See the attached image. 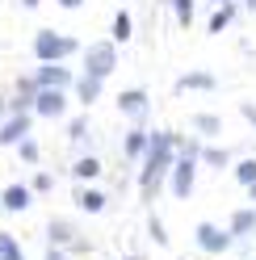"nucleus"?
<instances>
[{
  "instance_id": "e433bc0d",
  "label": "nucleus",
  "mask_w": 256,
  "mask_h": 260,
  "mask_svg": "<svg viewBox=\"0 0 256 260\" xmlns=\"http://www.w3.org/2000/svg\"><path fill=\"white\" fill-rule=\"evenodd\" d=\"M210 5H227V0H210Z\"/></svg>"
},
{
  "instance_id": "a878e982",
  "label": "nucleus",
  "mask_w": 256,
  "mask_h": 260,
  "mask_svg": "<svg viewBox=\"0 0 256 260\" xmlns=\"http://www.w3.org/2000/svg\"><path fill=\"white\" fill-rule=\"evenodd\" d=\"M147 235H151V243H155V248H168V231H164V222H159V214H155V210L147 214Z\"/></svg>"
},
{
  "instance_id": "6e6552de",
  "label": "nucleus",
  "mask_w": 256,
  "mask_h": 260,
  "mask_svg": "<svg viewBox=\"0 0 256 260\" xmlns=\"http://www.w3.org/2000/svg\"><path fill=\"white\" fill-rule=\"evenodd\" d=\"M118 113H122V118H131V122H147V113H151L147 88H126V92H118Z\"/></svg>"
},
{
  "instance_id": "aec40b11",
  "label": "nucleus",
  "mask_w": 256,
  "mask_h": 260,
  "mask_svg": "<svg viewBox=\"0 0 256 260\" xmlns=\"http://www.w3.org/2000/svg\"><path fill=\"white\" fill-rule=\"evenodd\" d=\"M131 34H135L131 13H126V9H118V13H114V25H109V38H114V42L122 46V42H131Z\"/></svg>"
},
{
  "instance_id": "6ab92c4d",
  "label": "nucleus",
  "mask_w": 256,
  "mask_h": 260,
  "mask_svg": "<svg viewBox=\"0 0 256 260\" xmlns=\"http://www.w3.org/2000/svg\"><path fill=\"white\" fill-rule=\"evenodd\" d=\"M189 130H194L198 139H214L222 130V118L218 113H194V118H189Z\"/></svg>"
},
{
  "instance_id": "bb28decb",
  "label": "nucleus",
  "mask_w": 256,
  "mask_h": 260,
  "mask_svg": "<svg viewBox=\"0 0 256 260\" xmlns=\"http://www.w3.org/2000/svg\"><path fill=\"white\" fill-rule=\"evenodd\" d=\"M68 139H72V143H88V118H84V113L68 122Z\"/></svg>"
},
{
  "instance_id": "2f4dec72",
  "label": "nucleus",
  "mask_w": 256,
  "mask_h": 260,
  "mask_svg": "<svg viewBox=\"0 0 256 260\" xmlns=\"http://www.w3.org/2000/svg\"><path fill=\"white\" fill-rule=\"evenodd\" d=\"M9 113H13V101H9V92H0V122H5Z\"/></svg>"
},
{
  "instance_id": "f3484780",
  "label": "nucleus",
  "mask_w": 256,
  "mask_h": 260,
  "mask_svg": "<svg viewBox=\"0 0 256 260\" xmlns=\"http://www.w3.org/2000/svg\"><path fill=\"white\" fill-rule=\"evenodd\" d=\"M101 88H105V80H92V76H84V72H80L76 76V84H72V92H76V101L80 105H92V101H97V96H101Z\"/></svg>"
},
{
  "instance_id": "423d86ee",
  "label": "nucleus",
  "mask_w": 256,
  "mask_h": 260,
  "mask_svg": "<svg viewBox=\"0 0 256 260\" xmlns=\"http://www.w3.org/2000/svg\"><path fill=\"white\" fill-rule=\"evenodd\" d=\"M194 243H198L206 256H222L235 239H231L227 226H218V222H198V226H194Z\"/></svg>"
},
{
  "instance_id": "1a4fd4ad",
  "label": "nucleus",
  "mask_w": 256,
  "mask_h": 260,
  "mask_svg": "<svg viewBox=\"0 0 256 260\" xmlns=\"http://www.w3.org/2000/svg\"><path fill=\"white\" fill-rule=\"evenodd\" d=\"M29 130H34V113H9L0 122V147H17L21 139H29Z\"/></svg>"
},
{
  "instance_id": "473e14b6",
  "label": "nucleus",
  "mask_w": 256,
  "mask_h": 260,
  "mask_svg": "<svg viewBox=\"0 0 256 260\" xmlns=\"http://www.w3.org/2000/svg\"><path fill=\"white\" fill-rule=\"evenodd\" d=\"M59 9H68V13H76V9H84V0H55Z\"/></svg>"
},
{
  "instance_id": "cd10ccee",
  "label": "nucleus",
  "mask_w": 256,
  "mask_h": 260,
  "mask_svg": "<svg viewBox=\"0 0 256 260\" xmlns=\"http://www.w3.org/2000/svg\"><path fill=\"white\" fill-rule=\"evenodd\" d=\"M38 155H42V151H38L34 139H21V143H17V159H21V164H38Z\"/></svg>"
},
{
  "instance_id": "4c0bfd02",
  "label": "nucleus",
  "mask_w": 256,
  "mask_h": 260,
  "mask_svg": "<svg viewBox=\"0 0 256 260\" xmlns=\"http://www.w3.org/2000/svg\"><path fill=\"white\" fill-rule=\"evenodd\" d=\"M227 5H235V0H227Z\"/></svg>"
},
{
  "instance_id": "c9c22d12",
  "label": "nucleus",
  "mask_w": 256,
  "mask_h": 260,
  "mask_svg": "<svg viewBox=\"0 0 256 260\" xmlns=\"http://www.w3.org/2000/svg\"><path fill=\"white\" fill-rule=\"evenodd\" d=\"M244 5H248V9H256V0H244Z\"/></svg>"
},
{
  "instance_id": "f257e3e1",
  "label": "nucleus",
  "mask_w": 256,
  "mask_h": 260,
  "mask_svg": "<svg viewBox=\"0 0 256 260\" xmlns=\"http://www.w3.org/2000/svg\"><path fill=\"white\" fill-rule=\"evenodd\" d=\"M177 139L172 130H151V147L139 164V193L143 202H155L159 189L168 185V172H172V159H177Z\"/></svg>"
},
{
  "instance_id": "dca6fc26",
  "label": "nucleus",
  "mask_w": 256,
  "mask_h": 260,
  "mask_svg": "<svg viewBox=\"0 0 256 260\" xmlns=\"http://www.w3.org/2000/svg\"><path fill=\"white\" fill-rule=\"evenodd\" d=\"M218 88V80L210 76V72H185L181 80H177V92L185 96V92H214Z\"/></svg>"
},
{
  "instance_id": "f8f14e48",
  "label": "nucleus",
  "mask_w": 256,
  "mask_h": 260,
  "mask_svg": "<svg viewBox=\"0 0 256 260\" xmlns=\"http://www.w3.org/2000/svg\"><path fill=\"white\" fill-rule=\"evenodd\" d=\"M29 202H34V189L21 185V181H13V185L0 189V210H5V214H25Z\"/></svg>"
},
{
  "instance_id": "7ed1b4c3",
  "label": "nucleus",
  "mask_w": 256,
  "mask_h": 260,
  "mask_svg": "<svg viewBox=\"0 0 256 260\" xmlns=\"http://www.w3.org/2000/svg\"><path fill=\"white\" fill-rule=\"evenodd\" d=\"M118 68V42L105 38V42H88L84 46V76L92 80H109Z\"/></svg>"
},
{
  "instance_id": "20e7f679",
  "label": "nucleus",
  "mask_w": 256,
  "mask_h": 260,
  "mask_svg": "<svg viewBox=\"0 0 256 260\" xmlns=\"http://www.w3.org/2000/svg\"><path fill=\"white\" fill-rule=\"evenodd\" d=\"M46 243L51 248H68V252H92V243L80 235V226L72 222V218H46Z\"/></svg>"
},
{
  "instance_id": "f03ea898",
  "label": "nucleus",
  "mask_w": 256,
  "mask_h": 260,
  "mask_svg": "<svg viewBox=\"0 0 256 260\" xmlns=\"http://www.w3.org/2000/svg\"><path fill=\"white\" fill-rule=\"evenodd\" d=\"M72 55H80V42L72 34H59V29H38L34 34V59L38 63H68Z\"/></svg>"
},
{
  "instance_id": "5701e85b",
  "label": "nucleus",
  "mask_w": 256,
  "mask_h": 260,
  "mask_svg": "<svg viewBox=\"0 0 256 260\" xmlns=\"http://www.w3.org/2000/svg\"><path fill=\"white\" fill-rule=\"evenodd\" d=\"M164 5H172V13H177V25H181V29L194 25V9H198V0H164Z\"/></svg>"
},
{
  "instance_id": "f704fd0d",
  "label": "nucleus",
  "mask_w": 256,
  "mask_h": 260,
  "mask_svg": "<svg viewBox=\"0 0 256 260\" xmlns=\"http://www.w3.org/2000/svg\"><path fill=\"white\" fill-rule=\"evenodd\" d=\"M248 198H252V206H256V185H248Z\"/></svg>"
},
{
  "instance_id": "ddd939ff",
  "label": "nucleus",
  "mask_w": 256,
  "mask_h": 260,
  "mask_svg": "<svg viewBox=\"0 0 256 260\" xmlns=\"http://www.w3.org/2000/svg\"><path fill=\"white\" fill-rule=\"evenodd\" d=\"M9 101H13V113H34V101H38V80H34V72H29V76H17Z\"/></svg>"
},
{
  "instance_id": "c85d7f7f",
  "label": "nucleus",
  "mask_w": 256,
  "mask_h": 260,
  "mask_svg": "<svg viewBox=\"0 0 256 260\" xmlns=\"http://www.w3.org/2000/svg\"><path fill=\"white\" fill-rule=\"evenodd\" d=\"M29 189H34V198H42V193H51V189H55V176H51V172H34Z\"/></svg>"
},
{
  "instance_id": "9b49d317",
  "label": "nucleus",
  "mask_w": 256,
  "mask_h": 260,
  "mask_svg": "<svg viewBox=\"0 0 256 260\" xmlns=\"http://www.w3.org/2000/svg\"><path fill=\"white\" fill-rule=\"evenodd\" d=\"M147 147H151V130L143 126V122H135L131 130H126V139H122V155L131 159V164H143Z\"/></svg>"
},
{
  "instance_id": "0eeeda50",
  "label": "nucleus",
  "mask_w": 256,
  "mask_h": 260,
  "mask_svg": "<svg viewBox=\"0 0 256 260\" xmlns=\"http://www.w3.org/2000/svg\"><path fill=\"white\" fill-rule=\"evenodd\" d=\"M68 88H38V101H34V118H46V122H59L68 118Z\"/></svg>"
},
{
  "instance_id": "4468645a",
  "label": "nucleus",
  "mask_w": 256,
  "mask_h": 260,
  "mask_svg": "<svg viewBox=\"0 0 256 260\" xmlns=\"http://www.w3.org/2000/svg\"><path fill=\"white\" fill-rule=\"evenodd\" d=\"M72 202L84 210V214H101V210L109 206V193H105V189H97V185H76Z\"/></svg>"
},
{
  "instance_id": "72a5a7b5",
  "label": "nucleus",
  "mask_w": 256,
  "mask_h": 260,
  "mask_svg": "<svg viewBox=\"0 0 256 260\" xmlns=\"http://www.w3.org/2000/svg\"><path fill=\"white\" fill-rule=\"evenodd\" d=\"M42 5V0H21V9H38Z\"/></svg>"
},
{
  "instance_id": "2eb2a0df",
  "label": "nucleus",
  "mask_w": 256,
  "mask_h": 260,
  "mask_svg": "<svg viewBox=\"0 0 256 260\" xmlns=\"http://www.w3.org/2000/svg\"><path fill=\"white\" fill-rule=\"evenodd\" d=\"M227 231H231V239H252L256 235V206L235 210V214L227 218Z\"/></svg>"
},
{
  "instance_id": "4be33fe9",
  "label": "nucleus",
  "mask_w": 256,
  "mask_h": 260,
  "mask_svg": "<svg viewBox=\"0 0 256 260\" xmlns=\"http://www.w3.org/2000/svg\"><path fill=\"white\" fill-rule=\"evenodd\" d=\"M202 164L214 168V172H222V168H231V151L227 147H202Z\"/></svg>"
},
{
  "instance_id": "39448f33",
  "label": "nucleus",
  "mask_w": 256,
  "mask_h": 260,
  "mask_svg": "<svg viewBox=\"0 0 256 260\" xmlns=\"http://www.w3.org/2000/svg\"><path fill=\"white\" fill-rule=\"evenodd\" d=\"M198 168H202V159L198 155H181L172 159V172H168V189H172V198H194V185H198Z\"/></svg>"
},
{
  "instance_id": "7c9ffc66",
  "label": "nucleus",
  "mask_w": 256,
  "mask_h": 260,
  "mask_svg": "<svg viewBox=\"0 0 256 260\" xmlns=\"http://www.w3.org/2000/svg\"><path fill=\"white\" fill-rule=\"evenodd\" d=\"M42 260H68V248H51V243H46V252H42Z\"/></svg>"
},
{
  "instance_id": "a211bd4d",
  "label": "nucleus",
  "mask_w": 256,
  "mask_h": 260,
  "mask_svg": "<svg viewBox=\"0 0 256 260\" xmlns=\"http://www.w3.org/2000/svg\"><path fill=\"white\" fill-rule=\"evenodd\" d=\"M68 172L76 176L80 185H88V181H97V176H101V159H97V155H80V159H72Z\"/></svg>"
},
{
  "instance_id": "412c9836",
  "label": "nucleus",
  "mask_w": 256,
  "mask_h": 260,
  "mask_svg": "<svg viewBox=\"0 0 256 260\" xmlns=\"http://www.w3.org/2000/svg\"><path fill=\"white\" fill-rule=\"evenodd\" d=\"M231 21H235V5H214V13H210V21H206V29H210V34H222Z\"/></svg>"
},
{
  "instance_id": "c756f323",
  "label": "nucleus",
  "mask_w": 256,
  "mask_h": 260,
  "mask_svg": "<svg viewBox=\"0 0 256 260\" xmlns=\"http://www.w3.org/2000/svg\"><path fill=\"white\" fill-rule=\"evenodd\" d=\"M239 113H244V122L256 130V105H252V101H244V105H239Z\"/></svg>"
},
{
  "instance_id": "b1692460",
  "label": "nucleus",
  "mask_w": 256,
  "mask_h": 260,
  "mask_svg": "<svg viewBox=\"0 0 256 260\" xmlns=\"http://www.w3.org/2000/svg\"><path fill=\"white\" fill-rule=\"evenodd\" d=\"M0 260H25V248L9 231H0Z\"/></svg>"
},
{
  "instance_id": "9d476101",
  "label": "nucleus",
  "mask_w": 256,
  "mask_h": 260,
  "mask_svg": "<svg viewBox=\"0 0 256 260\" xmlns=\"http://www.w3.org/2000/svg\"><path fill=\"white\" fill-rule=\"evenodd\" d=\"M34 80H38V88H68V92L76 84V76L68 72V63H38Z\"/></svg>"
},
{
  "instance_id": "393cba45",
  "label": "nucleus",
  "mask_w": 256,
  "mask_h": 260,
  "mask_svg": "<svg viewBox=\"0 0 256 260\" xmlns=\"http://www.w3.org/2000/svg\"><path fill=\"white\" fill-rule=\"evenodd\" d=\"M231 168H235V181L244 185V189L256 185V155H252V159H239V164H231Z\"/></svg>"
}]
</instances>
